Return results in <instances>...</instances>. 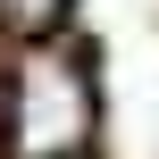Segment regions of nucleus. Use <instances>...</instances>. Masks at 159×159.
<instances>
[{"label": "nucleus", "mask_w": 159, "mask_h": 159, "mask_svg": "<svg viewBox=\"0 0 159 159\" xmlns=\"http://www.w3.org/2000/svg\"><path fill=\"white\" fill-rule=\"evenodd\" d=\"M75 0H0V42H50Z\"/></svg>", "instance_id": "nucleus-2"}, {"label": "nucleus", "mask_w": 159, "mask_h": 159, "mask_svg": "<svg viewBox=\"0 0 159 159\" xmlns=\"http://www.w3.org/2000/svg\"><path fill=\"white\" fill-rule=\"evenodd\" d=\"M101 134V75L75 42H25L8 67V159H84Z\"/></svg>", "instance_id": "nucleus-1"}]
</instances>
